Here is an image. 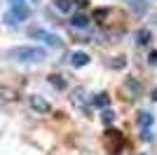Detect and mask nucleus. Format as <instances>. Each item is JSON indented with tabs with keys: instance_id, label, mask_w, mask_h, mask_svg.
I'll list each match as a JSON object with an SVG mask.
<instances>
[{
	"instance_id": "14",
	"label": "nucleus",
	"mask_w": 157,
	"mask_h": 155,
	"mask_svg": "<svg viewBox=\"0 0 157 155\" xmlns=\"http://www.w3.org/2000/svg\"><path fill=\"white\" fill-rule=\"evenodd\" d=\"M150 64H157V52H155V54H150Z\"/></svg>"
},
{
	"instance_id": "4",
	"label": "nucleus",
	"mask_w": 157,
	"mask_h": 155,
	"mask_svg": "<svg viewBox=\"0 0 157 155\" xmlns=\"http://www.w3.org/2000/svg\"><path fill=\"white\" fill-rule=\"evenodd\" d=\"M71 64L78 66V68L80 66H87L89 64V54H85V52H73L71 54Z\"/></svg>"
},
{
	"instance_id": "13",
	"label": "nucleus",
	"mask_w": 157,
	"mask_h": 155,
	"mask_svg": "<svg viewBox=\"0 0 157 155\" xmlns=\"http://www.w3.org/2000/svg\"><path fill=\"white\" fill-rule=\"evenodd\" d=\"M103 120H105V122H110V120H113V113H110V110H105V113H103Z\"/></svg>"
},
{
	"instance_id": "12",
	"label": "nucleus",
	"mask_w": 157,
	"mask_h": 155,
	"mask_svg": "<svg viewBox=\"0 0 157 155\" xmlns=\"http://www.w3.org/2000/svg\"><path fill=\"white\" fill-rule=\"evenodd\" d=\"M12 2V7H19V5H26V0H10Z\"/></svg>"
},
{
	"instance_id": "8",
	"label": "nucleus",
	"mask_w": 157,
	"mask_h": 155,
	"mask_svg": "<svg viewBox=\"0 0 157 155\" xmlns=\"http://www.w3.org/2000/svg\"><path fill=\"white\" fill-rule=\"evenodd\" d=\"M49 82H52L54 87H59V89H63V87H66V82H63V80H61L59 75H49Z\"/></svg>"
},
{
	"instance_id": "10",
	"label": "nucleus",
	"mask_w": 157,
	"mask_h": 155,
	"mask_svg": "<svg viewBox=\"0 0 157 155\" xmlns=\"http://www.w3.org/2000/svg\"><path fill=\"white\" fill-rule=\"evenodd\" d=\"M148 40H150V33H148V31H141V33H138V42H141V45H145Z\"/></svg>"
},
{
	"instance_id": "2",
	"label": "nucleus",
	"mask_w": 157,
	"mask_h": 155,
	"mask_svg": "<svg viewBox=\"0 0 157 155\" xmlns=\"http://www.w3.org/2000/svg\"><path fill=\"white\" fill-rule=\"evenodd\" d=\"M28 35H31V38H35V40H42L45 45H52V47L59 45V38H56L54 33L45 31V28H31V31H28Z\"/></svg>"
},
{
	"instance_id": "11",
	"label": "nucleus",
	"mask_w": 157,
	"mask_h": 155,
	"mask_svg": "<svg viewBox=\"0 0 157 155\" xmlns=\"http://www.w3.org/2000/svg\"><path fill=\"white\" fill-rule=\"evenodd\" d=\"M150 122H152V120H150V115H148V113H141V125H143V127H148Z\"/></svg>"
},
{
	"instance_id": "6",
	"label": "nucleus",
	"mask_w": 157,
	"mask_h": 155,
	"mask_svg": "<svg viewBox=\"0 0 157 155\" xmlns=\"http://www.w3.org/2000/svg\"><path fill=\"white\" fill-rule=\"evenodd\" d=\"M54 5H56V10H59V12H71L73 2H71V0H54Z\"/></svg>"
},
{
	"instance_id": "9",
	"label": "nucleus",
	"mask_w": 157,
	"mask_h": 155,
	"mask_svg": "<svg viewBox=\"0 0 157 155\" xmlns=\"http://www.w3.org/2000/svg\"><path fill=\"white\" fill-rule=\"evenodd\" d=\"M96 106H108V94H98V99H94Z\"/></svg>"
},
{
	"instance_id": "5",
	"label": "nucleus",
	"mask_w": 157,
	"mask_h": 155,
	"mask_svg": "<svg viewBox=\"0 0 157 155\" xmlns=\"http://www.w3.org/2000/svg\"><path fill=\"white\" fill-rule=\"evenodd\" d=\"M71 24L75 26V28H87V26H89V19H87L85 14H75L71 19Z\"/></svg>"
},
{
	"instance_id": "7",
	"label": "nucleus",
	"mask_w": 157,
	"mask_h": 155,
	"mask_svg": "<svg viewBox=\"0 0 157 155\" xmlns=\"http://www.w3.org/2000/svg\"><path fill=\"white\" fill-rule=\"evenodd\" d=\"M131 5V10H136V12H145V0H127Z\"/></svg>"
},
{
	"instance_id": "3",
	"label": "nucleus",
	"mask_w": 157,
	"mask_h": 155,
	"mask_svg": "<svg viewBox=\"0 0 157 155\" xmlns=\"http://www.w3.org/2000/svg\"><path fill=\"white\" fill-rule=\"evenodd\" d=\"M28 106H31L35 113H49V110H52L49 101L42 99V97H38V94H31V97H28Z\"/></svg>"
},
{
	"instance_id": "1",
	"label": "nucleus",
	"mask_w": 157,
	"mask_h": 155,
	"mask_svg": "<svg viewBox=\"0 0 157 155\" xmlns=\"http://www.w3.org/2000/svg\"><path fill=\"white\" fill-rule=\"evenodd\" d=\"M7 59L12 61H21V64H35V61H42L47 57L45 47H35V45H19V47H12V50L5 52Z\"/></svg>"
}]
</instances>
